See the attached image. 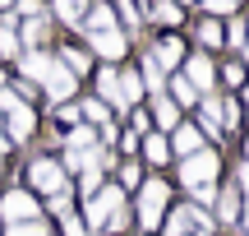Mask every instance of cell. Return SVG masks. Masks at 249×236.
<instances>
[{"instance_id": "30bf717a", "label": "cell", "mask_w": 249, "mask_h": 236, "mask_svg": "<svg viewBox=\"0 0 249 236\" xmlns=\"http://www.w3.org/2000/svg\"><path fill=\"white\" fill-rule=\"evenodd\" d=\"M152 60H157L161 70H176V65H185V46H180V37H161V42L152 46Z\"/></svg>"}, {"instance_id": "cb8c5ba5", "label": "cell", "mask_w": 249, "mask_h": 236, "mask_svg": "<svg viewBox=\"0 0 249 236\" xmlns=\"http://www.w3.org/2000/svg\"><path fill=\"white\" fill-rule=\"evenodd\" d=\"M198 42L203 46H222V23H217V19H203V23H198Z\"/></svg>"}, {"instance_id": "8fae6325", "label": "cell", "mask_w": 249, "mask_h": 236, "mask_svg": "<svg viewBox=\"0 0 249 236\" xmlns=\"http://www.w3.org/2000/svg\"><path fill=\"white\" fill-rule=\"evenodd\" d=\"M5 116H9V135H5V139H33V130H37V116L23 107V102H18L14 111H5Z\"/></svg>"}, {"instance_id": "f35d334b", "label": "cell", "mask_w": 249, "mask_h": 236, "mask_svg": "<svg viewBox=\"0 0 249 236\" xmlns=\"http://www.w3.org/2000/svg\"><path fill=\"white\" fill-rule=\"evenodd\" d=\"M60 120H79V107H70V102H60V111H55Z\"/></svg>"}, {"instance_id": "b9f144b4", "label": "cell", "mask_w": 249, "mask_h": 236, "mask_svg": "<svg viewBox=\"0 0 249 236\" xmlns=\"http://www.w3.org/2000/svg\"><path fill=\"white\" fill-rule=\"evenodd\" d=\"M5 144H9V139H5V130H0V153H5Z\"/></svg>"}, {"instance_id": "3957f363", "label": "cell", "mask_w": 249, "mask_h": 236, "mask_svg": "<svg viewBox=\"0 0 249 236\" xmlns=\"http://www.w3.org/2000/svg\"><path fill=\"white\" fill-rule=\"evenodd\" d=\"M28 181H33L42 195H70V185H65V167H55L51 157H37V162L28 167Z\"/></svg>"}, {"instance_id": "f1b7e54d", "label": "cell", "mask_w": 249, "mask_h": 236, "mask_svg": "<svg viewBox=\"0 0 249 236\" xmlns=\"http://www.w3.org/2000/svg\"><path fill=\"white\" fill-rule=\"evenodd\" d=\"M92 144V125H79V130H70V148H88Z\"/></svg>"}, {"instance_id": "ab89813d", "label": "cell", "mask_w": 249, "mask_h": 236, "mask_svg": "<svg viewBox=\"0 0 249 236\" xmlns=\"http://www.w3.org/2000/svg\"><path fill=\"white\" fill-rule=\"evenodd\" d=\"M18 9L23 14H42V0H18Z\"/></svg>"}, {"instance_id": "7402d4cb", "label": "cell", "mask_w": 249, "mask_h": 236, "mask_svg": "<svg viewBox=\"0 0 249 236\" xmlns=\"http://www.w3.org/2000/svg\"><path fill=\"white\" fill-rule=\"evenodd\" d=\"M0 56H9V60H14V56H18V28L9 23V19H5V23H0Z\"/></svg>"}, {"instance_id": "f546056e", "label": "cell", "mask_w": 249, "mask_h": 236, "mask_svg": "<svg viewBox=\"0 0 249 236\" xmlns=\"http://www.w3.org/2000/svg\"><path fill=\"white\" fill-rule=\"evenodd\" d=\"M102 227H111V232H124V227H129V213H124V204H120L116 213H111L107 222H102Z\"/></svg>"}, {"instance_id": "44dd1931", "label": "cell", "mask_w": 249, "mask_h": 236, "mask_svg": "<svg viewBox=\"0 0 249 236\" xmlns=\"http://www.w3.org/2000/svg\"><path fill=\"white\" fill-rule=\"evenodd\" d=\"M5 236H46L42 218H28V222H5Z\"/></svg>"}, {"instance_id": "e0dca14e", "label": "cell", "mask_w": 249, "mask_h": 236, "mask_svg": "<svg viewBox=\"0 0 249 236\" xmlns=\"http://www.w3.org/2000/svg\"><path fill=\"white\" fill-rule=\"evenodd\" d=\"M152 111H157V130H176L180 125V107L171 98H157V107H152Z\"/></svg>"}, {"instance_id": "f6af8a7d", "label": "cell", "mask_w": 249, "mask_h": 236, "mask_svg": "<svg viewBox=\"0 0 249 236\" xmlns=\"http://www.w3.org/2000/svg\"><path fill=\"white\" fill-rule=\"evenodd\" d=\"M245 227H249V209H245Z\"/></svg>"}, {"instance_id": "5b68a950", "label": "cell", "mask_w": 249, "mask_h": 236, "mask_svg": "<svg viewBox=\"0 0 249 236\" xmlns=\"http://www.w3.org/2000/svg\"><path fill=\"white\" fill-rule=\"evenodd\" d=\"M0 213H5V222H28V218H37V199L28 190H9L0 199Z\"/></svg>"}, {"instance_id": "ee69618b", "label": "cell", "mask_w": 249, "mask_h": 236, "mask_svg": "<svg viewBox=\"0 0 249 236\" xmlns=\"http://www.w3.org/2000/svg\"><path fill=\"white\" fill-rule=\"evenodd\" d=\"M5 5H14V0H0V9H5Z\"/></svg>"}, {"instance_id": "4fadbf2b", "label": "cell", "mask_w": 249, "mask_h": 236, "mask_svg": "<svg viewBox=\"0 0 249 236\" xmlns=\"http://www.w3.org/2000/svg\"><path fill=\"white\" fill-rule=\"evenodd\" d=\"M139 148H143V157H148V162H166V157H171L166 135H143V139H139Z\"/></svg>"}, {"instance_id": "7dc6e473", "label": "cell", "mask_w": 249, "mask_h": 236, "mask_svg": "<svg viewBox=\"0 0 249 236\" xmlns=\"http://www.w3.org/2000/svg\"><path fill=\"white\" fill-rule=\"evenodd\" d=\"M176 5H185V0H176Z\"/></svg>"}, {"instance_id": "7bdbcfd3", "label": "cell", "mask_w": 249, "mask_h": 236, "mask_svg": "<svg viewBox=\"0 0 249 236\" xmlns=\"http://www.w3.org/2000/svg\"><path fill=\"white\" fill-rule=\"evenodd\" d=\"M245 60H249V37H245Z\"/></svg>"}, {"instance_id": "5bb4252c", "label": "cell", "mask_w": 249, "mask_h": 236, "mask_svg": "<svg viewBox=\"0 0 249 236\" xmlns=\"http://www.w3.org/2000/svg\"><path fill=\"white\" fill-rule=\"evenodd\" d=\"M171 148L189 157V153H198V148H203V135H198L194 125H176V144H171Z\"/></svg>"}, {"instance_id": "9a60e30c", "label": "cell", "mask_w": 249, "mask_h": 236, "mask_svg": "<svg viewBox=\"0 0 249 236\" xmlns=\"http://www.w3.org/2000/svg\"><path fill=\"white\" fill-rule=\"evenodd\" d=\"M97 88H102V98H107L111 107L129 111V107H124V98H120V79H116V70H102V74H97Z\"/></svg>"}, {"instance_id": "1f68e13d", "label": "cell", "mask_w": 249, "mask_h": 236, "mask_svg": "<svg viewBox=\"0 0 249 236\" xmlns=\"http://www.w3.org/2000/svg\"><path fill=\"white\" fill-rule=\"evenodd\" d=\"M120 185H139V162H134V157L120 167Z\"/></svg>"}, {"instance_id": "8992f818", "label": "cell", "mask_w": 249, "mask_h": 236, "mask_svg": "<svg viewBox=\"0 0 249 236\" xmlns=\"http://www.w3.org/2000/svg\"><path fill=\"white\" fill-rule=\"evenodd\" d=\"M42 88H46V98H51V102H70V98H74V74L65 70L60 60H55V65H51V74L42 79Z\"/></svg>"}, {"instance_id": "ac0fdd59", "label": "cell", "mask_w": 249, "mask_h": 236, "mask_svg": "<svg viewBox=\"0 0 249 236\" xmlns=\"http://www.w3.org/2000/svg\"><path fill=\"white\" fill-rule=\"evenodd\" d=\"M111 19H116V14H111V5H92L88 14H83V23H88V33H107Z\"/></svg>"}, {"instance_id": "60d3db41", "label": "cell", "mask_w": 249, "mask_h": 236, "mask_svg": "<svg viewBox=\"0 0 249 236\" xmlns=\"http://www.w3.org/2000/svg\"><path fill=\"white\" fill-rule=\"evenodd\" d=\"M235 185H245V195H249V162L240 167V181H235Z\"/></svg>"}, {"instance_id": "7c38bea8", "label": "cell", "mask_w": 249, "mask_h": 236, "mask_svg": "<svg viewBox=\"0 0 249 236\" xmlns=\"http://www.w3.org/2000/svg\"><path fill=\"white\" fill-rule=\"evenodd\" d=\"M235 218H240V190L226 185L222 199H217V222H235Z\"/></svg>"}, {"instance_id": "4dcf8cb0", "label": "cell", "mask_w": 249, "mask_h": 236, "mask_svg": "<svg viewBox=\"0 0 249 236\" xmlns=\"http://www.w3.org/2000/svg\"><path fill=\"white\" fill-rule=\"evenodd\" d=\"M194 199H198V209H208L217 199V185H194Z\"/></svg>"}, {"instance_id": "d6a6232c", "label": "cell", "mask_w": 249, "mask_h": 236, "mask_svg": "<svg viewBox=\"0 0 249 236\" xmlns=\"http://www.w3.org/2000/svg\"><path fill=\"white\" fill-rule=\"evenodd\" d=\"M65 236H88V227H83V218H74V213H65Z\"/></svg>"}, {"instance_id": "e575fe53", "label": "cell", "mask_w": 249, "mask_h": 236, "mask_svg": "<svg viewBox=\"0 0 249 236\" xmlns=\"http://www.w3.org/2000/svg\"><path fill=\"white\" fill-rule=\"evenodd\" d=\"M120 19H124V23H139V5H134V0H120Z\"/></svg>"}, {"instance_id": "277c9868", "label": "cell", "mask_w": 249, "mask_h": 236, "mask_svg": "<svg viewBox=\"0 0 249 236\" xmlns=\"http://www.w3.org/2000/svg\"><path fill=\"white\" fill-rule=\"evenodd\" d=\"M120 204H124V190H120V185H102L97 195H88V222H92V232H97Z\"/></svg>"}, {"instance_id": "2e32d148", "label": "cell", "mask_w": 249, "mask_h": 236, "mask_svg": "<svg viewBox=\"0 0 249 236\" xmlns=\"http://www.w3.org/2000/svg\"><path fill=\"white\" fill-rule=\"evenodd\" d=\"M88 14V0H55V19L60 23H83Z\"/></svg>"}, {"instance_id": "74e56055", "label": "cell", "mask_w": 249, "mask_h": 236, "mask_svg": "<svg viewBox=\"0 0 249 236\" xmlns=\"http://www.w3.org/2000/svg\"><path fill=\"white\" fill-rule=\"evenodd\" d=\"M18 102H23V98H14V93H0V111H14Z\"/></svg>"}, {"instance_id": "836d02e7", "label": "cell", "mask_w": 249, "mask_h": 236, "mask_svg": "<svg viewBox=\"0 0 249 236\" xmlns=\"http://www.w3.org/2000/svg\"><path fill=\"white\" fill-rule=\"evenodd\" d=\"M203 9H208V14H231L235 0H203Z\"/></svg>"}, {"instance_id": "d590c367", "label": "cell", "mask_w": 249, "mask_h": 236, "mask_svg": "<svg viewBox=\"0 0 249 236\" xmlns=\"http://www.w3.org/2000/svg\"><path fill=\"white\" fill-rule=\"evenodd\" d=\"M222 79L231 83V88H240V65H226V70H222Z\"/></svg>"}, {"instance_id": "83f0119b", "label": "cell", "mask_w": 249, "mask_h": 236, "mask_svg": "<svg viewBox=\"0 0 249 236\" xmlns=\"http://www.w3.org/2000/svg\"><path fill=\"white\" fill-rule=\"evenodd\" d=\"M245 37H249V28L240 23V19H231V23H226V33H222V42H235V46H245Z\"/></svg>"}, {"instance_id": "8d00e7d4", "label": "cell", "mask_w": 249, "mask_h": 236, "mask_svg": "<svg viewBox=\"0 0 249 236\" xmlns=\"http://www.w3.org/2000/svg\"><path fill=\"white\" fill-rule=\"evenodd\" d=\"M129 125H134V135H148V116H143V111H134Z\"/></svg>"}, {"instance_id": "603a6c76", "label": "cell", "mask_w": 249, "mask_h": 236, "mask_svg": "<svg viewBox=\"0 0 249 236\" xmlns=\"http://www.w3.org/2000/svg\"><path fill=\"white\" fill-rule=\"evenodd\" d=\"M139 79H143V88L161 93V79H166V74H161V65H157V60L148 56V60H143V74H139Z\"/></svg>"}, {"instance_id": "ffe728a7", "label": "cell", "mask_w": 249, "mask_h": 236, "mask_svg": "<svg viewBox=\"0 0 249 236\" xmlns=\"http://www.w3.org/2000/svg\"><path fill=\"white\" fill-rule=\"evenodd\" d=\"M18 37H23V42L33 46V51H37V46L46 42V19H42V14H33V19H28V28H23Z\"/></svg>"}, {"instance_id": "52a82bcc", "label": "cell", "mask_w": 249, "mask_h": 236, "mask_svg": "<svg viewBox=\"0 0 249 236\" xmlns=\"http://www.w3.org/2000/svg\"><path fill=\"white\" fill-rule=\"evenodd\" d=\"M185 79L194 83V93H203V98H208L217 70H213V60H208V56H189V60H185Z\"/></svg>"}, {"instance_id": "7a4b0ae2", "label": "cell", "mask_w": 249, "mask_h": 236, "mask_svg": "<svg viewBox=\"0 0 249 236\" xmlns=\"http://www.w3.org/2000/svg\"><path fill=\"white\" fill-rule=\"evenodd\" d=\"M171 199V185L166 181H143V195H139V222L143 227H161V209Z\"/></svg>"}, {"instance_id": "484cf974", "label": "cell", "mask_w": 249, "mask_h": 236, "mask_svg": "<svg viewBox=\"0 0 249 236\" xmlns=\"http://www.w3.org/2000/svg\"><path fill=\"white\" fill-rule=\"evenodd\" d=\"M171 93H176L180 102H194V98H198V93H194V83H189L185 74H176V79H171Z\"/></svg>"}, {"instance_id": "4316f807", "label": "cell", "mask_w": 249, "mask_h": 236, "mask_svg": "<svg viewBox=\"0 0 249 236\" xmlns=\"http://www.w3.org/2000/svg\"><path fill=\"white\" fill-rule=\"evenodd\" d=\"M60 65H70L74 79H79V74H88V56H83V51H65V56H60Z\"/></svg>"}, {"instance_id": "d4e9b609", "label": "cell", "mask_w": 249, "mask_h": 236, "mask_svg": "<svg viewBox=\"0 0 249 236\" xmlns=\"http://www.w3.org/2000/svg\"><path fill=\"white\" fill-rule=\"evenodd\" d=\"M79 116H88V125H107V107H102V102H83Z\"/></svg>"}, {"instance_id": "ba28073f", "label": "cell", "mask_w": 249, "mask_h": 236, "mask_svg": "<svg viewBox=\"0 0 249 236\" xmlns=\"http://www.w3.org/2000/svg\"><path fill=\"white\" fill-rule=\"evenodd\" d=\"M88 46H92L97 56H107V60H120V56L129 51V42H124L116 28H107V33H88Z\"/></svg>"}, {"instance_id": "9c48e42d", "label": "cell", "mask_w": 249, "mask_h": 236, "mask_svg": "<svg viewBox=\"0 0 249 236\" xmlns=\"http://www.w3.org/2000/svg\"><path fill=\"white\" fill-rule=\"evenodd\" d=\"M51 56H46V51H23V56H18V74H28V79H33V83H42L46 79V74H51Z\"/></svg>"}, {"instance_id": "6da1fadb", "label": "cell", "mask_w": 249, "mask_h": 236, "mask_svg": "<svg viewBox=\"0 0 249 236\" xmlns=\"http://www.w3.org/2000/svg\"><path fill=\"white\" fill-rule=\"evenodd\" d=\"M217 167H222V157L213 153V148H198V153L185 157V167H180V181L194 190V185H213L217 181Z\"/></svg>"}, {"instance_id": "d6986e66", "label": "cell", "mask_w": 249, "mask_h": 236, "mask_svg": "<svg viewBox=\"0 0 249 236\" xmlns=\"http://www.w3.org/2000/svg\"><path fill=\"white\" fill-rule=\"evenodd\" d=\"M152 19H157L161 28H176L180 23V5L176 0H157V5H152Z\"/></svg>"}, {"instance_id": "bcb514c9", "label": "cell", "mask_w": 249, "mask_h": 236, "mask_svg": "<svg viewBox=\"0 0 249 236\" xmlns=\"http://www.w3.org/2000/svg\"><path fill=\"white\" fill-rule=\"evenodd\" d=\"M245 102H249V88H245Z\"/></svg>"}]
</instances>
